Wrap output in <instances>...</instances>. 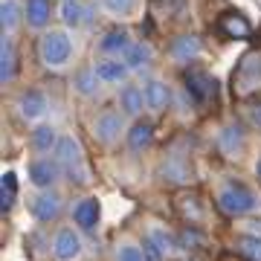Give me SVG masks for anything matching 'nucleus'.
Instances as JSON below:
<instances>
[{"instance_id": "2f4dec72", "label": "nucleus", "mask_w": 261, "mask_h": 261, "mask_svg": "<svg viewBox=\"0 0 261 261\" xmlns=\"http://www.w3.org/2000/svg\"><path fill=\"white\" fill-rule=\"evenodd\" d=\"M142 252H145V261H163V252L157 250V244L151 241L148 235H145V241H142Z\"/></svg>"}, {"instance_id": "ddd939ff", "label": "nucleus", "mask_w": 261, "mask_h": 261, "mask_svg": "<svg viewBox=\"0 0 261 261\" xmlns=\"http://www.w3.org/2000/svg\"><path fill=\"white\" fill-rule=\"evenodd\" d=\"M20 116L23 119H41L44 113H47V96L41 93V90H27V93L20 96Z\"/></svg>"}, {"instance_id": "f8f14e48", "label": "nucleus", "mask_w": 261, "mask_h": 261, "mask_svg": "<svg viewBox=\"0 0 261 261\" xmlns=\"http://www.w3.org/2000/svg\"><path fill=\"white\" fill-rule=\"evenodd\" d=\"M168 53H171L174 61H195V58L200 56V41H197L195 35H177L171 41Z\"/></svg>"}, {"instance_id": "f03ea898", "label": "nucleus", "mask_w": 261, "mask_h": 261, "mask_svg": "<svg viewBox=\"0 0 261 261\" xmlns=\"http://www.w3.org/2000/svg\"><path fill=\"white\" fill-rule=\"evenodd\" d=\"M38 53H41V61L47 67H64L67 61H70V56H73V41H70V35L61 32V29H49V32H44V38H41Z\"/></svg>"}, {"instance_id": "4468645a", "label": "nucleus", "mask_w": 261, "mask_h": 261, "mask_svg": "<svg viewBox=\"0 0 261 261\" xmlns=\"http://www.w3.org/2000/svg\"><path fill=\"white\" fill-rule=\"evenodd\" d=\"M27 23L32 29H44L53 18V0H27Z\"/></svg>"}, {"instance_id": "7c9ffc66", "label": "nucleus", "mask_w": 261, "mask_h": 261, "mask_svg": "<svg viewBox=\"0 0 261 261\" xmlns=\"http://www.w3.org/2000/svg\"><path fill=\"white\" fill-rule=\"evenodd\" d=\"M116 261H145V252L137 244H122L116 250Z\"/></svg>"}, {"instance_id": "f3484780", "label": "nucleus", "mask_w": 261, "mask_h": 261, "mask_svg": "<svg viewBox=\"0 0 261 261\" xmlns=\"http://www.w3.org/2000/svg\"><path fill=\"white\" fill-rule=\"evenodd\" d=\"M87 15H90V9L84 6V3H79V0H64L61 3V12H58V18L64 20V27H84L87 23Z\"/></svg>"}, {"instance_id": "6e6552de", "label": "nucleus", "mask_w": 261, "mask_h": 261, "mask_svg": "<svg viewBox=\"0 0 261 261\" xmlns=\"http://www.w3.org/2000/svg\"><path fill=\"white\" fill-rule=\"evenodd\" d=\"M99 218H102V206H99L96 197H84V200H79L73 206V221L82 226L84 232H93L99 226Z\"/></svg>"}, {"instance_id": "4be33fe9", "label": "nucleus", "mask_w": 261, "mask_h": 261, "mask_svg": "<svg viewBox=\"0 0 261 261\" xmlns=\"http://www.w3.org/2000/svg\"><path fill=\"white\" fill-rule=\"evenodd\" d=\"M93 70L105 84H119L128 75V64L125 61H96Z\"/></svg>"}, {"instance_id": "473e14b6", "label": "nucleus", "mask_w": 261, "mask_h": 261, "mask_svg": "<svg viewBox=\"0 0 261 261\" xmlns=\"http://www.w3.org/2000/svg\"><path fill=\"white\" fill-rule=\"evenodd\" d=\"M252 122H255V125H261V105L252 111Z\"/></svg>"}, {"instance_id": "c85d7f7f", "label": "nucleus", "mask_w": 261, "mask_h": 261, "mask_svg": "<svg viewBox=\"0 0 261 261\" xmlns=\"http://www.w3.org/2000/svg\"><path fill=\"white\" fill-rule=\"evenodd\" d=\"M148 238H151L154 244H157V250L163 252V258H168V255H171L174 250H180V244L174 241V238H171L168 232H163V229H151Z\"/></svg>"}, {"instance_id": "72a5a7b5", "label": "nucleus", "mask_w": 261, "mask_h": 261, "mask_svg": "<svg viewBox=\"0 0 261 261\" xmlns=\"http://www.w3.org/2000/svg\"><path fill=\"white\" fill-rule=\"evenodd\" d=\"M258 177H261V160H258Z\"/></svg>"}, {"instance_id": "7ed1b4c3", "label": "nucleus", "mask_w": 261, "mask_h": 261, "mask_svg": "<svg viewBox=\"0 0 261 261\" xmlns=\"http://www.w3.org/2000/svg\"><path fill=\"white\" fill-rule=\"evenodd\" d=\"M218 206H221L226 215H247L258 206V200H255V195H252L247 186H241V183H226V186L218 192Z\"/></svg>"}, {"instance_id": "2eb2a0df", "label": "nucleus", "mask_w": 261, "mask_h": 261, "mask_svg": "<svg viewBox=\"0 0 261 261\" xmlns=\"http://www.w3.org/2000/svg\"><path fill=\"white\" fill-rule=\"evenodd\" d=\"M130 44H134V41H130L128 29L113 27V29H108V32H105V38L99 41V49H102V53H116V56H119V53H125Z\"/></svg>"}, {"instance_id": "5701e85b", "label": "nucleus", "mask_w": 261, "mask_h": 261, "mask_svg": "<svg viewBox=\"0 0 261 261\" xmlns=\"http://www.w3.org/2000/svg\"><path fill=\"white\" fill-rule=\"evenodd\" d=\"M15 197H18V177L15 171H6L0 177V212H9L15 206Z\"/></svg>"}, {"instance_id": "9d476101", "label": "nucleus", "mask_w": 261, "mask_h": 261, "mask_svg": "<svg viewBox=\"0 0 261 261\" xmlns=\"http://www.w3.org/2000/svg\"><path fill=\"white\" fill-rule=\"evenodd\" d=\"M160 174H163V180H168V183H189L192 180V168H189V163L180 154H171V157L160 166Z\"/></svg>"}, {"instance_id": "6ab92c4d", "label": "nucleus", "mask_w": 261, "mask_h": 261, "mask_svg": "<svg viewBox=\"0 0 261 261\" xmlns=\"http://www.w3.org/2000/svg\"><path fill=\"white\" fill-rule=\"evenodd\" d=\"M58 130L53 128V125H38L35 130H32V148L38 151V154H49V151H56L58 145Z\"/></svg>"}, {"instance_id": "f257e3e1", "label": "nucleus", "mask_w": 261, "mask_h": 261, "mask_svg": "<svg viewBox=\"0 0 261 261\" xmlns=\"http://www.w3.org/2000/svg\"><path fill=\"white\" fill-rule=\"evenodd\" d=\"M53 154H56V163L61 166V171H64V177L70 180V183L84 186V183L90 180V171H87V163H84V154H82L79 140H73V137H61Z\"/></svg>"}, {"instance_id": "393cba45", "label": "nucleus", "mask_w": 261, "mask_h": 261, "mask_svg": "<svg viewBox=\"0 0 261 261\" xmlns=\"http://www.w3.org/2000/svg\"><path fill=\"white\" fill-rule=\"evenodd\" d=\"M99 82H102V79L96 75L93 67H90V70H82V73L75 75V90L82 96H93L96 90H99Z\"/></svg>"}, {"instance_id": "1a4fd4ad", "label": "nucleus", "mask_w": 261, "mask_h": 261, "mask_svg": "<svg viewBox=\"0 0 261 261\" xmlns=\"http://www.w3.org/2000/svg\"><path fill=\"white\" fill-rule=\"evenodd\" d=\"M119 108H122V113H128V116H140L142 108H148L145 90L137 87V84H125L119 90Z\"/></svg>"}, {"instance_id": "bb28decb", "label": "nucleus", "mask_w": 261, "mask_h": 261, "mask_svg": "<svg viewBox=\"0 0 261 261\" xmlns=\"http://www.w3.org/2000/svg\"><path fill=\"white\" fill-rule=\"evenodd\" d=\"M18 20H20V6L15 0H3V6H0V27L6 32H12L18 27Z\"/></svg>"}, {"instance_id": "20e7f679", "label": "nucleus", "mask_w": 261, "mask_h": 261, "mask_svg": "<svg viewBox=\"0 0 261 261\" xmlns=\"http://www.w3.org/2000/svg\"><path fill=\"white\" fill-rule=\"evenodd\" d=\"M53 255L58 261H73L82 255V238L75 232L73 226H61L53 238Z\"/></svg>"}, {"instance_id": "c756f323", "label": "nucleus", "mask_w": 261, "mask_h": 261, "mask_svg": "<svg viewBox=\"0 0 261 261\" xmlns=\"http://www.w3.org/2000/svg\"><path fill=\"white\" fill-rule=\"evenodd\" d=\"M105 9L111 15H119V18H128L130 12L137 9V0H105Z\"/></svg>"}, {"instance_id": "cd10ccee", "label": "nucleus", "mask_w": 261, "mask_h": 261, "mask_svg": "<svg viewBox=\"0 0 261 261\" xmlns=\"http://www.w3.org/2000/svg\"><path fill=\"white\" fill-rule=\"evenodd\" d=\"M221 145H224L226 154H238L244 145V130L238 128V125H229V128L221 134Z\"/></svg>"}, {"instance_id": "a878e982", "label": "nucleus", "mask_w": 261, "mask_h": 261, "mask_svg": "<svg viewBox=\"0 0 261 261\" xmlns=\"http://www.w3.org/2000/svg\"><path fill=\"white\" fill-rule=\"evenodd\" d=\"M238 252L247 261H261V238L258 235H241L238 238Z\"/></svg>"}, {"instance_id": "0eeeda50", "label": "nucleus", "mask_w": 261, "mask_h": 261, "mask_svg": "<svg viewBox=\"0 0 261 261\" xmlns=\"http://www.w3.org/2000/svg\"><path fill=\"white\" fill-rule=\"evenodd\" d=\"M58 215H61V197H58L56 192L44 189V192L32 200V218L41 221V224H49V221H56Z\"/></svg>"}, {"instance_id": "aec40b11", "label": "nucleus", "mask_w": 261, "mask_h": 261, "mask_svg": "<svg viewBox=\"0 0 261 261\" xmlns=\"http://www.w3.org/2000/svg\"><path fill=\"white\" fill-rule=\"evenodd\" d=\"M145 102H148L151 111H166L168 105H171V90H168V84L163 82H148L145 87Z\"/></svg>"}, {"instance_id": "423d86ee", "label": "nucleus", "mask_w": 261, "mask_h": 261, "mask_svg": "<svg viewBox=\"0 0 261 261\" xmlns=\"http://www.w3.org/2000/svg\"><path fill=\"white\" fill-rule=\"evenodd\" d=\"M93 134H96V140L105 142V145L116 142L122 134V116L116 111H102L93 122Z\"/></svg>"}, {"instance_id": "b1692460", "label": "nucleus", "mask_w": 261, "mask_h": 261, "mask_svg": "<svg viewBox=\"0 0 261 261\" xmlns=\"http://www.w3.org/2000/svg\"><path fill=\"white\" fill-rule=\"evenodd\" d=\"M221 29H224L229 38H247L250 35V23H247L241 15H224V18H221Z\"/></svg>"}, {"instance_id": "412c9836", "label": "nucleus", "mask_w": 261, "mask_h": 261, "mask_svg": "<svg viewBox=\"0 0 261 261\" xmlns=\"http://www.w3.org/2000/svg\"><path fill=\"white\" fill-rule=\"evenodd\" d=\"M15 70H18V61H15V47L6 35L0 38V82H12L15 79Z\"/></svg>"}, {"instance_id": "dca6fc26", "label": "nucleus", "mask_w": 261, "mask_h": 261, "mask_svg": "<svg viewBox=\"0 0 261 261\" xmlns=\"http://www.w3.org/2000/svg\"><path fill=\"white\" fill-rule=\"evenodd\" d=\"M151 58H154V49L148 44H142V41H134L125 53H122V61L128 64V70H142L145 64H151Z\"/></svg>"}, {"instance_id": "39448f33", "label": "nucleus", "mask_w": 261, "mask_h": 261, "mask_svg": "<svg viewBox=\"0 0 261 261\" xmlns=\"http://www.w3.org/2000/svg\"><path fill=\"white\" fill-rule=\"evenodd\" d=\"M58 174H61V166L49 157H38V160L29 163V180H32L38 189H49L58 180Z\"/></svg>"}, {"instance_id": "a211bd4d", "label": "nucleus", "mask_w": 261, "mask_h": 261, "mask_svg": "<svg viewBox=\"0 0 261 261\" xmlns=\"http://www.w3.org/2000/svg\"><path fill=\"white\" fill-rule=\"evenodd\" d=\"M151 142H154V125L151 122L130 125V130H128V148L130 151H145V148H151Z\"/></svg>"}, {"instance_id": "9b49d317", "label": "nucleus", "mask_w": 261, "mask_h": 261, "mask_svg": "<svg viewBox=\"0 0 261 261\" xmlns=\"http://www.w3.org/2000/svg\"><path fill=\"white\" fill-rule=\"evenodd\" d=\"M186 90L195 96V102L200 105V102L209 99V93H215V82L206 73H200V70H189L186 73Z\"/></svg>"}]
</instances>
